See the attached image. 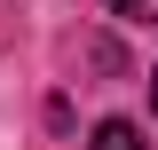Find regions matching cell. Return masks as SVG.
I'll use <instances>...</instances> for the list:
<instances>
[{
  "instance_id": "obj_1",
  "label": "cell",
  "mask_w": 158,
  "mask_h": 150,
  "mask_svg": "<svg viewBox=\"0 0 158 150\" xmlns=\"http://www.w3.org/2000/svg\"><path fill=\"white\" fill-rule=\"evenodd\" d=\"M87 150H142V127H135V119H103Z\"/></svg>"
},
{
  "instance_id": "obj_2",
  "label": "cell",
  "mask_w": 158,
  "mask_h": 150,
  "mask_svg": "<svg viewBox=\"0 0 158 150\" xmlns=\"http://www.w3.org/2000/svg\"><path fill=\"white\" fill-rule=\"evenodd\" d=\"M111 16H127V24H158V0H103Z\"/></svg>"
},
{
  "instance_id": "obj_3",
  "label": "cell",
  "mask_w": 158,
  "mask_h": 150,
  "mask_svg": "<svg viewBox=\"0 0 158 150\" xmlns=\"http://www.w3.org/2000/svg\"><path fill=\"white\" fill-rule=\"evenodd\" d=\"M150 111H158V71H150Z\"/></svg>"
}]
</instances>
